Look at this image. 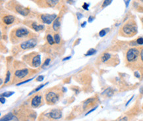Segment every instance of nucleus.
<instances>
[{
	"label": "nucleus",
	"instance_id": "obj_1",
	"mask_svg": "<svg viewBox=\"0 0 143 121\" xmlns=\"http://www.w3.org/2000/svg\"><path fill=\"white\" fill-rule=\"evenodd\" d=\"M10 41L13 44H17L20 42L34 38V35L31 30L26 28L20 27L14 28L10 33Z\"/></svg>",
	"mask_w": 143,
	"mask_h": 121
},
{
	"label": "nucleus",
	"instance_id": "obj_2",
	"mask_svg": "<svg viewBox=\"0 0 143 121\" xmlns=\"http://www.w3.org/2000/svg\"><path fill=\"white\" fill-rule=\"evenodd\" d=\"M140 49L138 47H132L127 51L125 60L127 66L132 68L140 67Z\"/></svg>",
	"mask_w": 143,
	"mask_h": 121
},
{
	"label": "nucleus",
	"instance_id": "obj_3",
	"mask_svg": "<svg viewBox=\"0 0 143 121\" xmlns=\"http://www.w3.org/2000/svg\"><path fill=\"white\" fill-rule=\"evenodd\" d=\"M137 32L138 28L137 23L133 18H130L122 26L119 30V35L122 36L130 38L137 34Z\"/></svg>",
	"mask_w": 143,
	"mask_h": 121
},
{
	"label": "nucleus",
	"instance_id": "obj_4",
	"mask_svg": "<svg viewBox=\"0 0 143 121\" xmlns=\"http://www.w3.org/2000/svg\"><path fill=\"white\" fill-rule=\"evenodd\" d=\"M5 7L12 12L19 14L24 17H26L31 13L30 9L22 5L18 2H16L15 0H10L6 3Z\"/></svg>",
	"mask_w": 143,
	"mask_h": 121
},
{
	"label": "nucleus",
	"instance_id": "obj_5",
	"mask_svg": "<svg viewBox=\"0 0 143 121\" xmlns=\"http://www.w3.org/2000/svg\"><path fill=\"white\" fill-rule=\"evenodd\" d=\"M36 73V70L26 68L25 67V66L23 67H19L17 70H15V71L14 73L13 82H20L21 80L23 81L26 80L25 79L28 78L30 77V76L33 75Z\"/></svg>",
	"mask_w": 143,
	"mask_h": 121
},
{
	"label": "nucleus",
	"instance_id": "obj_6",
	"mask_svg": "<svg viewBox=\"0 0 143 121\" xmlns=\"http://www.w3.org/2000/svg\"><path fill=\"white\" fill-rule=\"evenodd\" d=\"M23 60L30 67L37 68L41 64V56L36 52H32L23 56Z\"/></svg>",
	"mask_w": 143,
	"mask_h": 121
},
{
	"label": "nucleus",
	"instance_id": "obj_7",
	"mask_svg": "<svg viewBox=\"0 0 143 121\" xmlns=\"http://www.w3.org/2000/svg\"><path fill=\"white\" fill-rule=\"evenodd\" d=\"M41 7L58 8L61 5L62 0H34Z\"/></svg>",
	"mask_w": 143,
	"mask_h": 121
},
{
	"label": "nucleus",
	"instance_id": "obj_8",
	"mask_svg": "<svg viewBox=\"0 0 143 121\" xmlns=\"http://www.w3.org/2000/svg\"><path fill=\"white\" fill-rule=\"evenodd\" d=\"M55 89L56 88L50 89L45 95V99L47 104H55L60 99V94H59V92H57L55 91Z\"/></svg>",
	"mask_w": 143,
	"mask_h": 121
},
{
	"label": "nucleus",
	"instance_id": "obj_9",
	"mask_svg": "<svg viewBox=\"0 0 143 121\" xmlns=\"http://www.w3.org/2000/svg\"><path fill=\"white\" fill-rule=\"evenodd\" d=\"M37 42H37L36 38H32L22 42L19 46H20V48L23 50L31 49L36 47V45H37Z\"/></svg>",
	"mask_w": 143,
	"mask_h": 121
},
{
	"label": "nucleus",
	"instance_id": "obj_10",
	"mask_svg": "<svg viewBox=\"0 0 143 121\" xmlns=\"http://www.w3.org/2000/svg\"><path fill=\"white\" fill-rule=\"evenodd\" d=\"M24 24L26 26H28L29 28H32L35 32H40V31H42L45 28L44 24H38L36 22L34 21H31V20H28L24 21Z\"/></svg>",
	"mask_w": 143,
	"mask_h": 121
},
{
	"label": "nucleus",
	"instance_id": "obj_11",
	"mask_svg": "<svg viewBox=\"0 0 143 121\" xmlns=\"http://www.w3.org/2000/svg\"><path fill=\"white\" fill-rule=\"evenodd\" d=\"M56 14H41L39 16L40 20L44 24H52V22H53L57 18Z\"/></svg>",
	"mask_w": 143,
	"mask_h": 121
},
{
	"label": "nucleus",
	"instance_id": "obj_12",
	"mask_svg": "<svg viewBox=\"0 0 143 121\" xmlns=\"http://www.w3.org/2000/svg\"><path fill=\"white\" fill-rule=\"evenodd\" d=\"M17 20L14 15H3V16H2V24H3L5 26H11L13 24L15 21Z\"/></svg>",
	"mask_w": 143,
	"mask_h": 121
},
{
	"label": "nucleus",
	"instance_id": "obj_13",
	"mask_svg": "<svg viewBox=\"0 0 143 121\" xmlns=\"http://www.w3.org/2000/svg\"><path fill=\"white\" fill-rule=\"evenodd\" d=\"M42 103V97L41 95H36L31 100V107L33 108L38 107Z\"/></svg>",
	"mask_w": 143,
	"mask_h": 121
},
{
	"label": "nucleus",
	"instance_id": "obj_14",
	"mask_svg": "<svg viewBox=\"0 0 143 121\" xmlns=\"http://www.w3.org/2000/svg\"><path fill=\"white\" fill-rule=\"evenodd\" d=\"M49 116L52 119L58 120L62 117V113L60 109H52L50 112L49 113Z\"/></svg>",
	"mask_w": 143,
	"mask_h": 121
},
{
	"label": "nucleus",
	"instance_id": "obj_15",
	"mask_svg": "<svg viewBox=\"0 0 143 121\" xmlns=\"http://www.w3.org/2000/svg\"><path fill=\"white\" fill-rule=\"evenodd\" d=\"M60 26H61L60 17H57L52 24V29L54 32H58L60 29Z\"/></svg>",
	"mask_w": 143,
	"mask_h": 121
},
{
	"label": "nucleus",
	"instance_id": "obj_16",
	"mask_svg": "<svg viewBox=\"0 0 143 121\" xmlns=\"http://www.w3.org/2000/svg\"><path fill=\"white\" fill-rule=\"evenodd\" d=\"M111 57H112V55L109 53H105L101 56L100 60L103 63H108L111 59Z\"/></svg>",
	"mask_w": 143,
	"mask_h": 121
},
{
	"label": "nucleus",
	"instance_id": "obj_17",
	"mask_svg": "<svg viewBox=\"0 0 143 121\" xmlns=\"http://www.w3.org/2000/svg\"><path fill=\"white\" fill-rule=\"evenodd\" d=\"M14 117H15V116H14V115L12 113H7L5 116H3V117H2L0 121H10L13 120Z\"/></svg>",
	"mask_w": 143,
	"mask_h": 121
},
{
	"label": "nucleus",
	"instance_id": "obj_18",
	"mask_svg": "<svg viewBox=\"0 0 143 121\" xmlns=\"http://www.w3.org/2000/svg\"><path fill=\"white\" fill-rule=\"evenodd\" d=\"M113 94H114V92H113V90L111 88H108V89H106V90L104 91L103 93H102V95H106L107 97H111V96H113Z\"/></svg>",
	"mask_w": 143,
	"mask_h": 121
},
{
	"label": "nucleus",
	"instance_id": "obj_19",
	"mask_svg": "<svg viewBox=\"0 0 143 121\" xmlns=\"http://www.w3.org/2000/svg\"><path fill=\"white\" fill-rule=\"evenodd\" d=\"M46 39H47V42L49 44V45H52L55 44L54 38H53V37L52 36V35L50 34L47 35V36H46Z\"/></svg>",
	"mask_w": 143,
	"mask_h": 121
},
{
	"label": "nucleus",
	"instance_id": "obj_20",
	"mask_svg": "<svg viewBox=\"0 0 143 121\" xmlns=\"http://www.w3.org/2000/svg\"><path fill=\"white\" fill-rule=\"evenodd\" d=\"M94 102V98H90V99H88L87 101L84 102V104H83V107L84 109H86V107H88V106L90 104H91L92 103Z\"/></svg>",
	"mask_w": 143,
	"mask_h": 121
},
{
	"label": "nucleus",
	"instance_id": "obj_21",
	"mask_svg": "<svg viewBox=\"0 0 143 121\" xmlns=\"http://www.w3.org/2000/svg\"><path fill=\"white\" fill-rule=\"evenodd\" d=\"M54 41H55V43L56 44H58V45H59V44L61 43V37H60V34L58 33H55V34H54Z\"/></svg>",
	"mask_w": 143,
	"mask_h": 121
},
{
	"label": "nucleus",
	"instance_id": "obj_22",
	"mask_svg": "<svg viewBox=\"0 0 143 121\" xmlns=\"http://www.w3.org/2000/svg\"><path fill=\"white\" fill-rule=\"evenodd\" d=\"M112 1L113 0H104V1L103 2V3H102V9L108 6V5H110L111 3V2H112Z\"/></svg>",
	"mask_w": 143,
	"mask_h": 121
},
{
	"label": "nucleus",
	"instance_id": "obj_23",
	"mask_svg": "<svg viewBox=\"0 0 143 121\" xmlns=\"http://www.w3.org/2000/svg\"><path fill=\"white\" fill-rule=\"evenodd\" d=\"M14 92H4L3 94H2L1 95V97H11V95L14 94Z\"/></svg>",
	"mask_w": 143,
	"mask_h": 121
},
{
	"label": "nucleus",
	"instance_id": "obj_24",
	"mask_svg": "<svg viewBox=\"0 0 143 121\" xmlns=\"http://www.w3.org/2000/svg\"><path fill=\"white\" fill-rule=\"evenodd\" d=\"M96 53V50L95 49H90L88 51L87 53L85 54L86 56H90V55H93Z\"/></svg>",
	"mask_w": 143,
	"mask_h": 121
},
{
	"label": "nucleus",
	"instance_id": "obj_25",
	"mask_svg": "<svg viewBox=\"0 0 143 121\" xmlns=\"http://www.w3.org/2000/svg\"><path fill=\"white\" fill-rule=\"evenodd\" d=\"M143 66V47L140 48V66Z\"/></svg>",
	"mask_w": 143,
	"mask_h": 121
},
{
	"label": "nucleus",
	"instance_id": "obj_26",
	"mask_svg": "<svg viewBox=\"0 0 143 121\" xmlns=\"http://www.w3.org/2000/svg\"><path fill=\"white\" fill-rule=\"evenodd\" d=\"M10 75H11V74H10V71H9V70H8L7 73L6 78H5V84H7L8 82H9V79H10Z\"/></svg>",
	"mask_w": 143,
	"mask_h": 121
},
{
	"label": "nucleus",
	"instance_id": "obj_27",
	"mask_svg": "<svg viewBox=\"0 0 143 121\" xmlns=\"http://www.w3.org/2000/svg\"><path fill=\"white\" fill-rule=\"evenodd\" d=\"M136 42L138 45H143V38L140 37V38H137V40H136Z\"/></svg>",
	"mask_w": 143,
	"mask_h": 121
},
{
	"label": "nucleus",
	"instance_id": "obj_28",
	"mask_svg": "<svg viewBox=\"0 0 143 121\" xmlns=\"http://www.w3.org/2000/svg\"><path fill=\"white\" fill-rule=\"evenodd\" d=\"M106 31L105 29H102V30H101L99 32V36L100 37H103L104 36H106Z\"/></svg>",
	"mask_w": 143,
	"mask_h": 121
},
{
	"label": "nucleus",
	"instance_id": "obj_29",
	"mask_svg": "<svg viewBox=\"0 0 143 121\" xmlns=\"http://www.w3.org/2000/svg\"><path fill=\"white\" fill-rule=\"evenodd\" d=\"M50 60H51L50 59H46V60L44 61V65H42V67H47V66H48L49 64H50Z\"/></svg>",
	"mask_w": 143,
	"mask_h": 121
},
{
	"label": "nucleus",
	"instance_id": "obj_30",
	"mask_svg": "<svg viewBox=\"0 0 143 121\" xmlns=\"http://www.w3.org/2000/svg\"><path fill=\"white\" fill-rule=\"evenodd\" d=\"M32 80V78H30V79H28V80H24V81H22L21 82H19V83L17 84V86H19V85H21V84H24V83H26V82H29V81H31Z\"/></svg>",
	"mask_w": 143,
	"mask_h": 121
},
{
	"label": "nucleus",
	"instance_id": "obj_31",
	"mask_svg": "<svg viewBox=\"0 0 143 121\" xmlns=\"http://www.w3.org/2000/svg\"><path fill=\"white\" fill-rule=\"evenodd\" d=\"M44 76H38V78L36 79V80L37 82H42V81L44 80Z\"/></svg>",
	"mask_w": 143,
	"mask_h": 121
},
{
	"label": "nucleus",
	"instance_id": "obj_32",
	"mask_svg": "<svg viewBox=\"0 0 143 121\" xmlns=\"http://www.w3.org/2000/svg\"><path fill=\"white\" fill-rule=\"evenodd\" d=\"M134 74L135 76H136V77L138 78H140V74L139 73V71H138V70H135V71L134 72Z\"/></svg>",
	"mask_w": 143,
	"mask_h": 121
},
{
	"label": "nucleus",
	"instance_id": "obj_33",
	"mask_svg": "<svg viewBox=\"0 0 143 121\" xmlns=\"http://www.w3.org/2000/svg\"><path fill=\"white\" fill-rule=\"evenodd\" d=\"M88 7H89V4L87 3H84L83 5H82V8L85 10H88Z\"/></svg>",
	"mask_w": 143,
	"mask_h": 121
},
{
	"label": "nucleus",
	"instance_id": "obj_34",
	"mask_svg": "<svg viewBox=\"0 0 143 121\" xmlns=\"http://www.w3.org/2000/svg\"><path fill=\"white\" fill-rule=\"evenodd\" d=\"M98 107V106H96V107H95L94 108V109H92L91 110H89V111H88V112H87V113H86V116H87V115H89V114L90 113H92V112H93V111H94V110H95L96 109V108Z\"/></svg>",
	"mask_w": 143,
	"mask_h": 121
},
{
	"label": "nucleus",
	"instance_id": "obj_35",
	"mask_svg": "<svg viewBox=\"0 0 143 121\" xmlns=\"http://www.w3.org/2000/svg\"><path fill=\"white\" fill-rule=\"evenodd\" d=\"M77 18L79 20L81 19V18L83 17V15L81 13H77Z\"/></svg>",
	"mask_w": 143,
	"mask_h": 121
},
{
	"label": "nucleus",
	"instance_id": "obj_36",
	"mask_svg": "<svg viewBox=\"0 0 143 121\" xmlns=\"http://www.w3.org/2000/svg\"><path fill=\"white\" fill-rule=\"evenodd\" d=\"M93 20H94V17L92 16H90V17H88V23H92L93 21Z\"/></svg>",
	"mask_w": 143,
	"mask_h": 121
},
{
	"label": "nucleus",
	"instance_id": "obj_37",
	"mask_svg": "<svg viewBox=\"0 0 143 121\" xmlns=\"http://www.w3.org/2000/svg\"><path fill=\"white\" fill-rule=\"evenodd\" d=\"M130 1H131V0H125V6H126V8H127L128 6H129Z\"/></svg>",
	"mask_w": 143,
	"mask_h": 121
},
{
	"label": "nucleus",
	"instance_id": "obj_38",
	"mask_svg": "<svg viewBox=\"0 0 143 121\" xmlns=\"http://www.w3.org/2000/svg\"><path fill=\"white\" fill-rule=\"evenodd\" d=\"M133 97H134V95H132V97H131V99H129V101H128V102H127V103H126V105H125V106H127V105H128L129 104V103H130V102H131V100H132V99H133Z\"/></svg>",
	"mask_w": 143,
	"mask_h": 121
},
{
	"label": "nucleus",
	"instance_id": "obj_39",
	"mask_svg": "<svg viewBox=\"0 0 143 121\" xmlns=\"http://www.w3.org/2000/svg\"><path fill=\"white\" fill-rule=\"evenodd\" d=\"M0 102H1V103H5V98L3 97H0Z\"/></svg>",
	"mask_w": 143,
	"mask_h": 121
},
{
	"label": "nucleus",
	"instance_id": "obj_40",
	"mask_svg": "<svg viewBox=\"0 0 143 121\" xmlns=\"http://www.w3.org/2000/svg\"><path fill=\"white\" fill-rule=\"evenodd\" d=\"M119 121H128V118L127 117H124L121 118Z\"/></svg>",
	"mask_w": 143,
	"mask_h": 121
},
{
	"label": "nucleus",
	"instance_id": "obj_41",
	"mask_svg": "<svg viewBox=\"0 0 143 121\" xmlns=\"http://www.w3.org/2000/svg\"><path fill=\"white\" fill-rule=\"evenodd\" d=\"M137 3H139V4H140L143 7V0H137Z\"/></svg>",
	"mask_w": 143,
	"mask_h": 121
},
{
	"label": "nucleus",
	"instance_id": "obj_42",
	"mask_svg": "<svg viewBox=\"0 0 143 121\" xmlns=\"http://www.w3.org/2000/svg\"><path fill=\"white\" fill-rule=\"evenodd\" d=\"M86 24H87V21H84L83 23H82V24H81V27H82V28L85 27Z\"/></svg>",
	"mask_w": 143,
	"mask_h": 121
},
{
	"label": "nucleus",
	"instance_id": "obj_43",
	"mask_svg": "<svg viewBox=\"0 0 143 121\" xmlns=\"http://www.w3.org/2000/svg\"><path fill=\"white\" fill-rule=\"evenodd\" d=\"M71 57L69 56V57H68L64 58V59H63V61H65V60H69V59H71Z\"/></svg>",
	"mask_w": 143,
	"mask_h": 121
},
{
	"label": "nucleus",
	"instance_id": "obj_44",
	"mask_svg": "<svg viewBox=\"0 0 143 121\" xmlns=\"http://www.w3.org/2000/svg\"><path fill=\"white\" fill-rule=\"evenodd\" d=\"M67 2H68L69 3H70V4H73V3H74V1H72V0H67Z\"/></svg>",
	"mask_w": 143,
	"mask_h": 121
},
{
	"label": "nucleus",
	"instance_id": "obj_45",
	"mask_svg": "<svg viewBox=\"0 0 143 121\" xmlns=\"http://www.w3.org/2000/svg\"><path fill=\"white\" fill-rule=\"evenodd\" d=\"M140 93H142V94H143V87H142V88H140Z\"/></svg>",
	"mask_w": 143,
	"mask_h": 121
},
{
	"label": "nucleus",
	"instance_id": "obj_46",
	"mask_svg": "<svg viewBox=\"0 0 143 121\" xmlns=\"http://www.w3.org/2000/svg\"><path fill=\"white\" fill-rule=\"evenodd\" d=\"M141 22L142 23V25H143V17H142L141 18Z\"/></svg>",
	"mask_w": 143,
	"mask_h": 121
}]
</instances>
